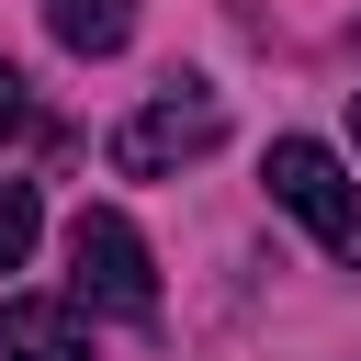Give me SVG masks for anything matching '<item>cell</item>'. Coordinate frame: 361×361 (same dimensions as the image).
<instances>
[{"label":"cell","mask_w":361,"mask_h":361,"mask_svg":"<svg viewBox=\"0 0 361 361\" xmlns=\"http://www.w3.org/2000/svg\"><path fill=\"white\" fill-rule=\"evenodd\" d=\"M226 147V102L203 90V79H169L158 102H135L124 124H113V169L124 180H169L180 158H214Z\"/></svg>","instance_id":"6da1fadb"},{"label":"cell","mask_w":361,"mask_h":361,"mask_svg":"<svg viewBox=\"0 0 361 361\" xmlns=\"http://www.w3.org/2000/svg\"><path fill=\"white\" fill-rule=\"evenodd\" d=\"M259 180H271V203H282L293 226H316V248H327V259H350V271H361V180H350L316 135H282Z\"/></svg>","instance_id":"7a4b0ae2"},{"label":"cell","mask_w":361,"mask_h":361,"mask_svg":"<svg viewBox=\"0 0 361 361\" xmlns=\"http://www.w3.org/2000/svg\"><path fill=\"white\" fill-rule=\"evenodd\" d=\"M68 271H79V305H102V316H158V271H147V237L113 214V203H79V226H68Z\"/></svg>","instance_id":"3957f363"},{"label":"cell","mask_w":361,"mask_h":361,"mask_svg":"<svg viewBox=\"0 0 361 361\" xmlns=\"http://www.w3.org/2000/svg\"><path fill=\"white\" fill-rule=\"evenodd\" d=\"M0 361H90V305H68V293H11V305H0Z\"/></svg>","instance_id":"277c9868"},{"label":"cell","mask_w":361,"mask_h":361,"mask_svg":"<svg viewBox=\"0 0 361 361\" xmlns=\"http://www.w3.org/2000/svg\"><path fill=\"white\" fill-rule=\"evenodd\" d=\"M45 34H56L68 56H124V34H135V0H45Z\"/></svg>","instance_id":"5b68a950"},{"label":"cell","mask_w":361,"mask_h":361,"mask_svg":"<svg viewBox=\"0 0 361 361\" xmlns=\"http://www.w3.org/2000/svg\"><path fill=\"white\" fill-rule=\"evenodd\" d=\"M34 237H45L34 180H0V271H23V259H34Z\"/></svg>","instance_id":"8992f818"},{"label":"cell","mask_w":361,"mask_h":361,"mask_svg":"<svg viewBox=\"0 0 361 361\" xmlns=\"http://www.w3.org/2000/svg\"><path fill=\"white\" fill-rule=\"evenodd\" d=\"M11 124H23V79L0 68V135H11Z\"/></svg>","instance_id":"52a82bcc"},{"label":"cell","mask_w":361,"mask_h":361,"mask_svg":"<svg viewBox=\"0 0 361 361\" xmlns=\"http://www.w3.org/2000/svg\"><path fill=\"white\" fill-rule=\"evenodd\" d=\"M350 124H361V90H350Z\"/></svg>","instance_id":"ba28073f"}]
</instances>
